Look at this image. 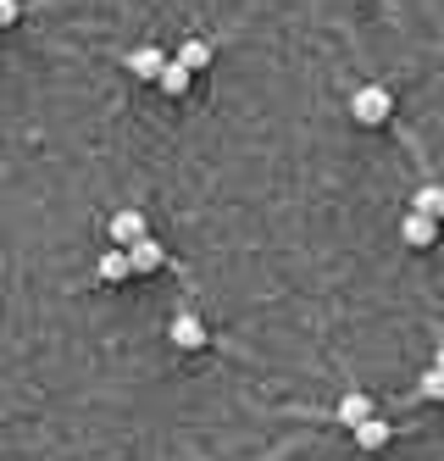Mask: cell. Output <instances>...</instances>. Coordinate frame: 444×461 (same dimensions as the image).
<instances>
[{
    "label": "cell",
    "mask_w": 444,
    "mask_h": 461,
    "mask_svg": "<svg viewBox=\"0 0 444 461\" xmlns=\"http://www.w3.org/2000/svg\"><path fill=\"white\" fill-rule=\"evenodd\" d=\"M389 112H394V101H389V89H384V84H361V89L350 95V117H356L361 128H378Z\"/></svg>",
    "instance_id": "obj_1"
},
{
    "label": "cell",
    "mask_w": 444,
    "mask_h": 461,
    "mask_svg": "<svg viewBox=\"0 0 444 461\" xmlns=\"http://www.w3.org/2000/svg\"><path fill=\"white\" fill-rule=\"evenodd\" d=\"M167 339H173L178 350H200V345H206V322H200L195 312H178L173 328H167Z\"/></svg>",
    "instance_id": "obj_2"
},
{
    "label": "cell",
    "mask_w": 444,
    "mask_h": 461,
    "mask_svg": "<svg viewBox=\"0 0 444 461\" xmlns=\"http://www.w3.org/2000/svg\"><path fill=\"white\" fill-rule=\"evenodd\" d=\"M400 240L412 245V250H428V245L439 240V222L422 217V212H405V217H400Z\"/></svg>",
    "instance_id": "obj_3"
},
{
    "label": "cell",
    "mask_w": 444,
    "mask_h": 461,
    "mask_svg": "<svg viewBox=\"0 0 444 461\" xmlns=\"http://www.w3.org/2000/svg\"><path fill=\"white\" fill-rule=\"evenodd\" d=\"M140 240H145V212H112V245L128 250Z\"/></svg>",
    "instance_id": "obj_4"
},
{
    "label": "cell",
    "mask_w": 444,
    "mask_h": 461,
    "mask_svg": "<svg viewBox=\"0 0 444 461\" xmlns=\"http://www.w3.org/2000/svg\"><path fill=\"white\" fill-rule=\"evenodd\" d=\"M173 61H178L184 73H206V68H212V40H184Z\"/></svg>",
    "instance_id": "obj_5"
},
{
    "label": "cell",
    "mask_w": 444,
    "mask_h": 461,
    "mask_svg": "<svg viewBox=\"0 0 444 461\" xmlns=\"http://www.w3.org/2000/svg\"><path fill=\"white\" fill-rule=\"evenodd\" d=\"M128 267L133 273H161V240H140V245H128Z\"/></svg>",
    "instance_id": "obj_6"
},
{
    "label": "cell",
    "mask_w": 444,
    "mask_h": 461,
    "mask_svg": "<svg viewBox=\"0 0 444 461\" xmlns=\"http://www.w3.org/2000/svg\"><path fill=\"white\" fill-rule=\"evenodd\" d=\"M367 417H378V411H372V394H361V389H350V394H345V401H339V422H345V428H361Z\"/></svg>",
    "instance_id": "obj_7"
},
{
    "label": "cell",
    "mask_w": 444,
    "mask_h": 461,
    "mask_svg": "<svg viewBox=\"0 0 444 461\" xmlns=\"http://www.w3.org/2000/svg\"><path fill=\"white\" fill-rule=\"evenodd\" d=\"M412 212H422V217H444V184H422L417 194H412Z\"/></svg>",
    "instance_id": "obj_8"
},
{
    "label": "cell",
    "mask_w": 444,
    "mask_h": 461,
    "mask_svg": "<svg viewBox=\"0 0 444 461\" xmlns=\"http://www.w3.org/2000/svg\"><path fill=\"white\" fill-rule=\"evenodd\" d=\"M128 68L140 73V78H161V68H167V56H161L156 45H140V50L128 56Z\"/></svg>",
    "instance_id": "obj_9"
},
{
    "label": "cell",
    "mask_w": 444,
    "mask_h": 461,
    "mask_svg": "<svg viewBox=\"0 0 444 461\" xmlns=\"http://www.w3.org/2000/svg\"><path fill=\"white\" fill-rule=\"evenodd\" d=\"M356 445H361V450H384V445H389V422H384V417H367V422L356 428Z\"/></svg>",
    "instance_id": "obj_10"
},
{
    "label": "cell",
    "mask_w": 444,
    "mask_h": 461,
    "mask_svg": "<svg viewBox=\"0 0 444 461\" xmlns=\"http://www.w3.org/2000/svg\"><path fill=\"white\" fill-rule=\"evenodd\" d=\"M128 273H133V267H128V250H117V245H112L106 256H100V278H106V284H122Z\"/></svg>",
    "instance_id": "obj_11"
},
{
    "label": "cell",
    "mask_w": 444,
    "mask_h": 461,
    "mask_svg": "<svg viewBox=\"0 0 444 461\" xmlns=\"http://www.w3.org/2000/svg\"><path fill=\"white\" fill-rule=\"evenodd\" d=\"M156 84H161L167 95H184V89L195 84V73H184V68H178V61H167V68H161V78H156Z\"/></svg>",
    "instance_id": "obj_12"
},
{
    "label": "cell",
    "mask_w": 444,
    "mask_h": 461,
    "mask_svg": "<svg viewBox=\"0 0 444 461\" xmlns=\"http://www.w3.org/2000/svg\"><path fill=\"white\" fill-rule=\"evenodd\" d=\"M417 389H422V394H428V401H444V373H439V367H428V373H422V384H417Z\"/></svg>",
    "instance_id": "obj_13"
},
{
    "label": "cell",
    "mask_w": 444,
    "mask_h": 461,
    "mask_svg": "<svg viewBox=\"0 0 444 461\" xmlns=\"http://www.w3.org/2000/svg\"><path fill=\"white\" fill-rule=\"evenodd\" d=\"M23 17V6H17V0H0V28H12Z\"/></svg>",
    "instance_id": "obj_14"
},
{
    "label": "cell",
    "mask_w": 444,
    "mask_h": 461,
    "mask_svg": "<svg viewBox=\"0 0 444 461\" xmlns=\"http://www.w3.org/2000/svg\"><path fill=\"white\" fill-rule=\"evenodd\" d=\"M433 367H439V373H444V345H439V350H433Z\"/></svg>",
    "instance_id": "obj_15"
}]
</instances>
